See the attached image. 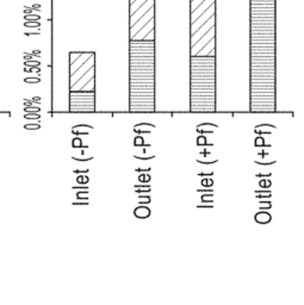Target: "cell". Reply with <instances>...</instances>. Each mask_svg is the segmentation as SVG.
<instances>
[{
	"instance_id": "5b68a950",
	"label": "cell",
	"mask_w": 304,
	"mask_h": 305,
	"mask_svg": "<svg viewBox=\"0 0 304 305\" xmlns=\"http://www.w3.org/2000/svg\"><path fill=\"white\" fill-rule=\"evenodd\" d=\"M39 110H41L39 107H37V106H32V105H31V106H28V107L24 109V111H25L26 113H28V112H30V113H37V112H38Z\"/></svg>"
},
{
	"instance_id": "277c9868",
	"label": "cell",
	"mask_w": 304,
	"mask_h": 305,
	"mask_svg": "<svg viewBox=\"0 0 304 305\" xmlns=\"http://www.w3.org/2000/svg\"><path fill=\"white\" fill-rule=\"evenodd\" d=\"M69 107L72 112H93L95 110V92L70 91Z\"/></svg>"
},
{
	"instance_id": "4fadbf2b",
	"label": "cell",
	"mask_w": 304,
	"mask_h": 305,
	"mask_svg": "<svg viewBox=\"0 0 304 305\" xmlns=\"http://www.w3.org/2000/svg\"><path fill=\"white\" fill-rule=\"evenodd\" d=\"M24 59H25V61H29V60L32 59V55H31V54L29 55L28 53H25V56H24Z\"/></svg>"
},
{
	"instance_id": "7a4b0ae2",
	"label": "cell",
	"mask_w": 304,
	"mask_h": 305,
	"mask_svg": "<svg viewBox=\"0 0 304 305\" xmlns=\"http://www.w3.org/2000/svg\"><path fill=\"white\" fill-rule=\"evenodd\" d=\"M129 110L155 111V42L131 39L129 45Z\"/></svg>"
},
{
	"instance_id": "e0dca14e",
	"label": "cell",
	"mask_w": 304,
	"mask_h": 305,
	"mask_svg": "<svg viewBox=\"0 0 304 305\" xmlns=\"http://www.w3.org/2000/svg\"><path fill=\"white\" fill-rule=\"evenodd\" d=\"M39 9H41V5H38V4L32 5V10H39Z\"/></svg>"
},
{
	"instance_id": "3957f363",
	"label": "cell",
	"mask_w": 304,
	"mask_h": 305,
	"mask_svg": "<svg viewBox=\"0 0 304 305\" xmlns=\"http://www.w3.org/2000/svg\"><path fill=\"white\" fill-rule=\"evenodd\" d=\"M190 111H216V57L193 55L190 63Z\"/></svg>"
},
{
	"instance_id": "5bb4252c",
	"label": "cell",
	"mask_w": 304,
	"mask_h": 305,
	"mask_svg": "<svg viewBox=\"0 0 304 305\" xmlns=\"http://www.w3.org/2000/svg\"><path fill=\"white\" fill-rule=\"evenodd\" d=\"M24 12H25V14H28V16H29L31 12H32V9H30V7L25 6V11H24Z\"/></svg>"
},
{
	"instance_id": "9c48e42d",
	"label": "cell",
	"mask_w": 304,
	"mask_h": 305,
	"mask_svg": "<svg viewBox=\"0 0 304 305\" xmlns=\"http://www.w3.org/2000/svg\"><path fill=\"white\" fill-rule=\"evenodd\" d=\"M263 146H265V138L263 137L255 138V147H263Z\"/></svg>"
},
{
	"instance_id": "9a60e30c",
	"label": "cell",
	"mask_w": 304,
	"mask_h": 305,
	"mask_svg": "<svg viewBox=\"0 0 304 305\" xmlns=\"http://www.w3.org/2000/svg\"><path fill=\"white\" fill-rule=\"evenodd\" d=\"M31 103H38L39 104V103H41V98H39V97H35L32 100H31Z\"/></svg>"
},
{
	"instance_id": "8992f818",
	"label": "cell",
	"mask_w": 304,
	"mask_h": 305,
	"mask_svg": "<svg viewBox=\"0 0 304 305\" xmlns=\"http://www.w3.org/2000/svg\"><path fill=\"white\" fill-rule=\"evenodd\" d=\"M24 25L26 28H39V22L38 20H34V22H25Z\"/></svg>"
},
{
	"instance_id": "ba28073f",
	"label": "cell",
	"mask_w": 304,
	"mask_h": 305,
	"mask_svg": "<svg viewBox=\"0 0 304 305\" xmlns=\"http://www.w3.org/2000/svg\"><path fill=\"white\" fill-rule=\"evenodd\" d=\"M41 128V125L39 124H26V125H24V129H26V130H37Z\"/></svg>"
},
{
	"instance_id": "8fae6325",
	"label": "cell",
	"mask_w": 304,
	"mask_h": 305,
	"mask_svg": "<svg viewBox=\"0 0 304 305\" xmlns=\"http://www.w3.org/2000/svg\"><path fill=\"white\" fill-rule=\"evenodd\" d=\"M197 144H198V146H205V144H206V137H205V136H203V135L199 136V137L197 138Z\"/></svg>"
},
{
	"instance_id": "2e32d148",
	"label": "cell",
	"mask_w": 304,
	"mask_h": 305,
	"mask_svg": "<svg viewBox=\"0 0 304 305\" xmlns=\"http://www.w3.org/2000/svg\"><path fill=\"white\" fill-rule=\"evenodd\" d=\"M31 55H32V56H39V55H41V51H39V50H35V51H32V54H31Z\"/></svg>"
},
{
	"instance_id": "30bf717a",
	"label": "cell",
	"mask_w": 304,
	"mask_h": 305,
	"mask_svg": "<svg viewBox=\"0 0 304 305\" xmlns=\"http://www.w3.org/2000/svg\"><path fill=\"white\" fill-rule=\"evenodd\" d=\"M24 81L26 84H37V82L41 81V79L39 78H26V79H24Z\"/></svg>"
},
{
	"instance_id": "6da1fadb",
	"label": "cell",
	"mask_w": 304,
	"mask_h": 305,
	"mask_svg": "<svg viewBox=\"0 0 304 305\" xmlns=\"http://www.w3.org/2000/svg\"><path fill=\"white\" fill-rule=\"evenodd\" d=\"M251 111H276V0H251Z\"/></svg>"
},
{
	"instance_id": "7c38bea8",
	"label": "cell",
	"mask_w": 304,
	"mask_h": 305,
	"mask_svg": "<svg viewBox=\"0 0 304 305\" xmlns=\"http://www.w3.org/2000/svg\"><path fill=\"white\" fill-rule=\"evenodd\" d=\"M134 144H135L136 147H141V146H143V144H145V142H143V138L141 137V136H138V137H136V138H135Z\"/></svg>"
},
{
	"instance_id": "52a82bcc",
	"label": "cell",
	"mask_w": 304,
	"mask_h": 305,
	"mask_svg": "<svg viewBox=\"0 0 304 305\" xmlns=\"http://www.w3.org/2000/svg\"><path fill=\"white\" fill-rule=\"evenodd\" d=\"M72 144H73V147H74V148H81V147H82L81 138H79V137L73 138V142H72Z\"/></svg>"
}]
</instances>
